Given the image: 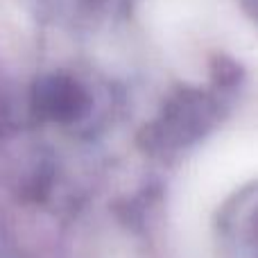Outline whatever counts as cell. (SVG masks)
Masks as SVG:
<instances>
[{"mask_svg": "<svg viewBox=\"0 0 258 258\" xmlns=\"http://www.w3.org/2000/svg\"><path fill=\"white\" fill-rule=\"evenodd\" d=\"M218 258H258V188L229 202L218 220Z\"/></svg>", "mask_w": 258, "mask_h": 258, "instance_id": "obj_1", "label": "cell"}]
</instances>
